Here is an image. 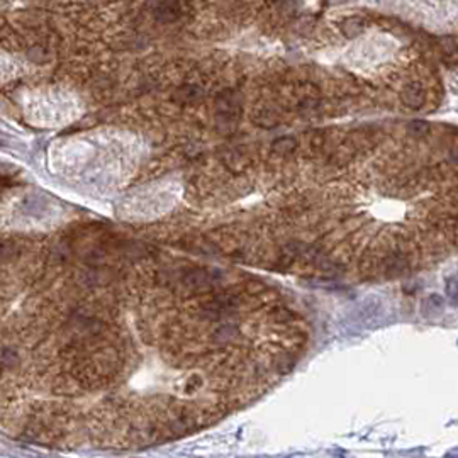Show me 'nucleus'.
<instances>
[{
    "instance_id": "7ed1b4c3",
    "label": "nucleus",
    "mask_w": 458,
    "mask_h": 458,
    "mask_svg": "<svg viewBox=\"0 0 458 458\" xmlns=\"http://www.w3.org/2000/svg\"><path fill=\"white\" fill-rule=\"evenodd\" d=\"M365 29L363 21L358 19V17H352V19H346L341 22V31L346 38H356L358 34H361Z\"/></svg>"
},
{
    "instance_id": "f03ea898",
    "label": "nucleus",
    "mask_w": 458,
    "mask_h": 458,
    "mask_svg": "<svg viewBox=\"0 0 458 458\" xmlns=\"http://www.w3.org/2000/svg\"><path fill=\"white\" fill-rule=\"evenodd\" d=\"M271 150L275 153H280V155H290L292 151L297 150V139H294L292 136H284V138L273 141Z\"/></svg>"
},
{
    "instance_id": "f257e3e1",
    "label": "nucleus",
    "mask_w": 458,
    "mask_h": 458,
    "mask_svg": "<svg viewBox=\"0 0 458 458\" xmlns=\"http://www.w3.org/2000/svg\"><path fill=\"white\" fill-rule=\"evenodd\" d=\"M402 102L406 107H409V109H414V111L421 109L424 105V102H426L424 88L419 83H409L402 92Z\"/></svg>"
},
{
    "instance_id": "20e7f679",
    "label": "nucleus",
    "mask_w": 458,
    "mask_h": 458,
    "mask_svg": "<svg viewBox=\"0 0 458 458\" xmlns=\"http://www.w3.org/2000/svg\"><path fill=\"white\" fill-rule=\"evenodd\" d=\"M441 307H443V301H441L439 296H431L428 297L426 301H424V305H423V313L429 316L433 313H439Z\"/></svg>"
},
{
    "instance_id": "39448f33",
    "label": "nucleus",
    "mask_w": 458,
    "mask_h": 458,
    "mask_svg": "<svg viewBox=\"0 0 458 458\" xmlns=\"http://www.w3.org/2000/svg\"><path fill=\"white\" fill-rule=\"evenodd\" d=\"M409 129H411V131H414L416 134H424V133L429 131V126H428L426 122H417V121H414V122H411Z\"/></svg>"
}]
</instances>
